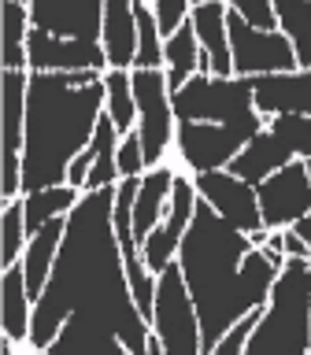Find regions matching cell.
I'll use <instances>...</instances> for the list:
<instances>
[{
    "label": "cell",
    "mask_w": 311,
    "mask_h": 355,
    "mask_svg": "<svg viewBox=\"0 0 311 355\" xmlns=\"http://www.w3.org/2000/svg\"><path fill=\"white\" fill-rule=\"evenodd\" d=\"M26 85L30 71L4 67V82H0V104H4V122H0V193L4 200L22 196V141H26Z\"/></svg>",
    "instance_id": "cell-10"
},
{
    "label": "cell",
    "mask_w": 311,
    "mask_h": 355,
    "mask_svg": "<svg viewBox=\"0 0 311 355\" xmlns=\"http://www.w3.org/2000/svg\"><path fill=\"white\" fill-rule=\"evenodd\" d=\"M193 204H196V185L193 178L185 174H174V185H171V204H167V215L156 222V230L141 241V255H144V266L152 274H160L167 263L178 255V244H182L189 222H193Z\"/></svg>",
    "instance_id": "cell-13"
},
{
    "label": "cell",
    "mask_w": 311,
    "mask_h": 355,
    "mask_svg": "<svg viewBox=\"0 0 311 355\" xmlns=\"http://www.w3.org/2000/svg\"><path fill=\"white\" fill-rule=\"evenodd\" d=\"M100 44L108 52V67H130L137 55V15L133 0H104V33Z\"/></svg>",
    "instance_id": "cell-22"
},
{
    "label": "cell",
    "mask_w": 311,
    "mask_h": 355,
    "mask_svg": "<svg viewBox=\"0 0 311 355\" xmlns=\"http://www.w3.org/2000/svg\"><path fill=\"white\" fill-rule=\"evenodd\" d=\"M174 259L200 315V355L215 352L219 337L244 311L263 307L278 277V266L260 244H252L249 233L226 222L200 193Z\"/></svg>",
    "instance_id": "cell-2"
},
{
    "label": "cell",
    "mask_w": 311,
    "mask_h": 355,
    "mask_svg": "<svg viewBox=\"0 0 311 355\" xmlns=\"http://www.w3.org/2000/svg\"><path fill=\"white\" fill-rule=\"evenodd\" d=\"M260 315H263V307L244 311V315L219 337V344H215V352H211V355H244V348H249V337H252V329H255V322H260Z\"/></svg>",
    "instance_id": "cell-31"
},
{
    "label": "cell",
    "mask_w": 311,
    "mask_h": 355,
    "mask_svg": "<svg viewBox=\"0 0 311 355\" xmlns=\"http://www.w3.org/2000/svg\"><path fill=\"white\" fill-rule=\"evenodd\" d=\"M308 178H311V159H308Z\"/></svg>",
    "instance_id": "cell-37"
},
{
    "label": "cell",
    "mask_w": 311,
    "mask_h": 355,
    "mask_svg": "<svg viewBox=\"0 0 311 355\" xmlns=\"http://www.w3.org/2000/svg\"><path fill=\"white\" fill-rule=\"evenodd\" d=\"M193 185H196V193L204 196L222 218L233 222L237 230H244L249 237H252L255 230H267L252 182H244V178H237L233 171H226V166H219V171H200V174H193Z\"/></svg>",
    "instance_id": "cell-12"
},
{
    "label": "cell",
    "mask_w": 311,
    "mask_h": 355,
    "mask_svg": "<svg viewBox=\"0 0 311 355\" xmlns=\"http://www.w3.org/2000/svg\"><path fill=\"white\" fill-rule=\"evenodd\" d=\"M149 4H152V11H156V22H160V33H163V37H171V33L189 19V11H193V4H189V0H149Z\"/></svg>",
    "instance_id": "cell-34"
},
{
    "label": "cell",
    "mask_w": 311,
    "mask_h": 355,
    "mask_svg": "<svg viewBox=\"0 0 311 355\" xmlns=\"http://www.w3.org/2000/svg\"><path fill=\"white\" fill-rule=\"evenodd\" d=\"M189 4H204V0H189Z\"/></svg>",
    "instance_id": "cell-36"
},
{
    "label": "cell",
    "mask_w": 311,
    "mask_h": 355,
    "mask_svg": "<svg viewBox=\"0 0 311 355\" xmlns=\"http://www.w3.org/2000/svg\"><path fill=\"white\" fill-rule=\"evenodd\" d=\"M133 100H137V133L144 144V163H163V152L174 144V104L167 85V67H133Z\"/></svg>",
    "instance_id": "cell-8"
},
{
    "label": "cell",
    "mask_w": 311,
    "mask_h": 355,
    "mask_svg": "<svg viewBox=\"0 0 311 355\" xmlns=\"http://www.w3.org/2000/svg\"><path fill=\"white\" fill-rule=\"evenodd\" d=\"M104 100V71H30L22 193L67 182L71 159L93 141Z\"/></svg>",
    "instance_id": "cell-3"
},
{
    "label": "cell",
    "mask_w": 311,
    "mask_h": 355,
    "mask_svg": "<svg viewBox=\"0 0 311 355\" xmlns=\"http://www.w3.org/2000/svg\"><path fill=\"white\" fill-rule=\"evenodd\" d=\"M22 4H30V0H22Z\"/></svg>",
    "instance_id": "cell-38"
},
{
    "label": "cell",
    "mask_w": 311,
    "mask_h": 355,
    "mask_svg": "<svg viewBox=\"0 0 311 355\" xmlns=\"http://www.w3.org/2000/svg\"><path fill=\"white\" fill-rule=\"evenodd\" d=\"M289 159H296V155L285 148V141L278 137L271 126H263L255 137L244 141V148L226 163V171H233L237 178H244V182H252V185H260L267 174H274L278 166H285Z\"/></svg>",
    "instance_id": "cell-18"
},
{
    "label": "cell",
    "mask_w": 311,
    "mask_h": 355,
    "mask_svg": "<svg viewBox=\"0 0 311 355\" xmlns=\"http://www.w3.org/2000/svg\"><path fill=\"white\" fill-rule=\"evenodd\" d=\"M115 185L85 189L67 211L60 255L33 300L30 337L19 352H149L152 326L133 300L115 237Z\"/></svg>",
    "instance_id": "cell-1"
},
{
    "label": "cell",
    "mask_w": 311,
    "mask_h": 355,
    "mask_svg": "<svg viewBox=\"0 0 311 355\" xmlns=\"http://www.w3.org/2000/svg\"><path fill=\"white\" fill-rule=\"evenodd\" d=\"M26 55L30 71H108V52L100 41H82V37H60V33L30 26L26 37Z\"/></svg>",
    "instance_id": "cell-14"
},
{
    "label": "cell",
    "mask_w": 311,
    "mask_h": 355,
    "mask_svg": "<svg viewBox=\"0 0 311 355\" xmlns=\"http://www.w3.org/2000/svg\"><path fill=\"white\" fill-rule=\"evenodd\" d=\"M30 22L60 37L100 41L104 33V0H30Z\"/></svg>",
    "instance_id": "cell-15"
},
{
    "label": "cell",
    "mask_w": 311,
    "mask_h": 355,
    "mask_svg": "<svg viewBox=\"0 0 311 355\" xmlns=\"http://www.w3.org/2000/svg\"><path fill=\"white\" fill-rule=\"evenodd\" d=\"M230 26V55H233V74H274V71H296V49L282 30H260L244 22L237 11H226Z\"/></svg>",
    "instance_id": "cell-9"
},
{
    "label": "cell",
    "mask_w": 311,
    "mask_h": 355,
    "mask_svg": "<svg viewBox=\"0 0 311 355\" xmlns=\"http://www.w3.org/2000/svg\"><path fill=\"white\" fill-rule=\"evenodd\" d=\"M30 322H33V296L26 288V270H22V263H11L0 274V326H4V337H11L22 348L30 337Z\"/></svg>",
    "instance_id": "cell-19"
},
{
    "label": "cell",
    "mask_w": 311,
    "mask_h": 355,
    "mask_svg": "<svg viewBox=\"0 0 311 355\" xmlns=\"http://www.w3.org/2000/svg\"><path fill=\"white\" fill-rule=\"evenodd\" d=\"M163 63H167V85L182 89L189 78L196 74L200 67V41H196V30H193V19H185L171 37H163Z\"/></svg>",
    "instance_id": "cell-23"
},
{
    "label": "cell",
    "mask_w": 311,
    "mask_h": 355,
    "mask_svg": "<svg viewBox=\"0 0 311 355\" xmlns=\"http://www.w3.org/2000/svg\"><path fill=\"white\" fill-rule=\"evenodd\" d=\"M263 352H296L311 355V259L285 255L278 270L263 315L255 322L244 355Z\"/></svg>",
    "instance_id": "cell-4"
},
{
    "label": "cell",
    "mask_w": 311,
    "mask_h": 355,
    "mask_svg": "<svg viewBox=\"0 0 311 355\" xmlns=\"http://www.w3.org/2000/svg\"><path fill=\"white\" fill-rule=\"evenodd\" d=\"M63 230H67V215H56L49 218L37 233H30L26 241V252H22V270H26V288L30 296L37 300L44 293V282H49L52 274V263L56 255H60V244H63Z\"/></svg>",
    "instance_id": "cell-21"
},
{
    "label": "cell",
    "mask_w": 311,
    "mask_h": 355,
    "mask_svg": "<svg viewBox=\"0 0 311 355\" xmlns=\"http://www.w3.org/2000/svg\"><path fill=\"white\" fill-rule=\"evenodd\" d=\"M255 200H260V215L267 230L293 226L300 215L311 211V178H308V159H289L278 166L274 174H267L255 185Z\"/></svg>",
    "instance_id": "cell-11"
},
{
    "label": "cell",
    "mask_w": 311,
    "mask_h": 355,
    "mask_svg": "<svg viewBox=\"0 0 311 355\" xmlns=\"http://www.w3.org/2000/svg\"><path fill=\"white\" fill-rule=\"evenodd\" d=\"M171 185H174V171L167 163H156L141 174L137 196H133V237L137 244L156 230V222L167 215V204H171Z\"/></svg>",
    "instance_id": "cell-20"
},
{
    "label": "cell",
    "mask_w": 311,
    "mask_h": 355,
    "mask_svg": "<svg viewBox=\"0 0 311 355\" xmlns=\"http://www.w3.org/2000/svg\"><path fill=\"white\" fill-rule=\"evenodd\" d=\"M174 104V119L178 122H237V119H252L255 104H252V78L244 74H193L182 89L171 93Z\"/></svg>",
    "instance_id": "cell-5"
},
{
    "label": "cell",
    "mask_w": 311,
    "mask_h": 355,
    "mask_svg": "<svg viewBox=\"0 0 311 355\" xmlns=\"http://www.w3.org/2000/svg\"><path fill=\"white\" fill-rule=\"evenodd\" d=\"M263 126H267V115H260V111H255L252 119H237V122H204V119L178 122L174 126V148L193 174L219 171V166H226L233 155L244 148V141L255 137Z\"/></svg>",
    "instance_id": "cell-6"
},
{
    "label": "cell",
    "mask_w": 311,
    "mask_h": 355,
    "mask_svg": "<svg viewBox=\"0 0 311 355\" xmlns=\"http://www.w3.org/2000/svg\"><path fill=\"white\" fill-rule=\"evenodd\" d=\"M267 126L285 141L293 155L311 159V115H267Z\"/></svg>",
    "instance_id": "cell-30"
},
{
    "label": "cell",
    "mask_w": 311,
    "mask_h": 355,
    "mask_svg": "<svg viewBox=\"0 0 311 355\" xmlns=\"http://www.w3.org/2000/svg\"><path fill=\"white\" fill-rule=\"evenodd\" d=\"M278 30L293 41L296 63L311 67V0H274Z\"/></svg>",
    "instance_id": "cell-26"
},
{
    "label": "cell",
    "mask_w": 311,
    "mask_h": 355,
    "mask_svg": "<svg viewBox=\"0 0 311 355\" xmlns=\"http://www.w3.org/2000/svg\"><path fill=\"white\" fill-rule=\"evenodd\" d=\"M293 230H296L300 237H304V241L311 244V211H308V215H300V218L293 222Z\"/></svg>",
    "instance_id": "cell-35"
},
{
    "label": "cell",
    "mask_w": 311,
    "mask_h": 355,
    "mask_svg": "<svg viewBox=\"0 0 311 355\" xmlns=\"http://www.w3.org/2000/svg\"><path fill=\"white\" fill-rule=\"evenodd\" d=\"M230 11H237L244 22L260 30H278V19H274V0H226Z\"/></svg>",
    "instance_id": "cell-33"
},
{
    "label": "cell",
    "mask_w": 311,
    "mask_h": 355,
    "mask_svg": "<svg viewBox=\"0 0 311 355\" xmlns=\"http://www.w3.org/2000/svg\"><path fill=\"white\" fill-rule=\"evenodd\" d=\"M226 0H204V4H193L189 19H193L196 41L204 49L211 74H233V55H230V26H226Z\"/></svg>",
    "instance_id": "cell-17"
},
{
    "label": "cell",
    "mask_w": 311,
    "mask_h": 355,
    "mask_svg": "<svg viewBox=\"0 0 311 355\" xmlns=\"http://www.w3.org/2000/svg\"><path fill=\"white\" fill-rule=\"evenodd\" d=\"M85 189H78L71 182L63 185H44V189H33V193H22V204H26V230L37 233L49 218L56 215H67L78 200H82Z\"/></svg>",
    "instance_id": "cell-25"
},
{
    "label": "cell",
    "mask_w": 311,
    "mask_h": 355,
    "mask_svg": "<svg viewBox=\"0 0 311 355\" xmlns=\"http://www.w3.org/2000/svg\"><path fill=\"white\" fill-rule=\"evenodd\" d=\"M0 19H4V33H0V60L15 71H30L26 55V37H30V4L22 0H0Z\"/></svg>",
    "instance_id": "cell-24"
},
{
    "label": "cell",
    "mask_w": 311,
    "mask_h": 355,
    "mask_svg": "<svg viewBox=\"0 0 311 355\" xmlns=\"http://www.w3.org/2000/svg\"><path fill=\"white\" fill-rule=\"evenodd\" d=\"M104 85H108V115L115 119L119 133H130L137 130V100H133V78H130V67H108L104 71Z\"/></svg>",
    "instance_id": "cell-27"
},
{
    "label": "cell",
    "mask_w": 311,
    "mask_h": 355,
    "mask_svg": "<svg viewBox=\"0 0 311 355\" xmlns=\"http://www.w3.org/2000/svg\"><path fill=\"white\" fill-rule=\"evenodd\" d=\"M133 15H137V55H133V67H167L163 63V33H160L152 4L149 0H133Z\"/></svg>",
    "instance_id": "cell-29"
},
{
    "label": "cell",
    "mask_w": 311,
    "mask_h": 355,
    "mask_svg": "<svg viewBox=\"0 0 311 355\" xmlns=\"http://www.w3.org/2000/svg\"><path fill=\"white\" fill-rule=\"evenodd\" d=\"M149 171V163H144V144H141V133L130 130L119 137V174L122 178H137Z\"/></svg>",
    "instance_id": "cell-32"
},
{
    "label": "cell",
    "mask_w": 311,
    "mask_h": 355,
    "mask_svg": "<svg viewBox=\"0 0 311 355\" xmlns=\"http://www.w3.org/2000/svg\"><path fill=\"white\" fill-rule=\"evenodd\" d=\"M26 241H30L26 204H22V196L4 200V207H0V266L19 263L22 252H26Z\"/></svg>",
    "instance_id": "cell-28"
},
{
    "label": "cell",
    "mask_w": 311,
    "mask_h": 355,
    "mask_svg": "<svg viewBox=\"0 0 311 355\" xmlns=\"http://www.w3.org/2000/svg\"><path fill=\"white\" fill-rule=\"evenodd\" d=\"M152 329L160 333L163 348L171 355H200V315L178 259H171L156 274Z\"/></svg>",
    "instance_id": "cell-7"
},
{
    "label": "cell",
    "mask_w": 311,
    "mask_h": 355,
    "mask_svg": "<svg viewBox=\"0 0 311 355\" xmlns=\"http://www.w3.org/2000/svg\"><path fill=\"white\" fill-rule=\"evenodd\" d=\"M252 104L260 115H311V67L252 74Z\"/></svg>",
    "instance_id": "cell-16"
}]
</instances>
